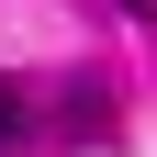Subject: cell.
<instances>
[{
	"instance_id": "1",
	"label": "cell",
	"mask_w": 157,
	"mask_h": 157,
	"mask_svg": "<svg viewBox=\"0 0 157 157\" xmlns=\"http://www.w3.org/2000/svg\"><path fill=\"white\" fill-rule=\"evenodd\" d=\"M0 157H23V78H0Z\"/></svg>"
}]
</instances>
